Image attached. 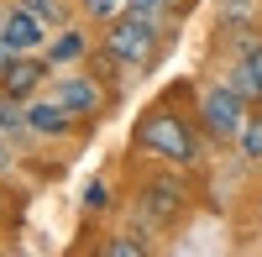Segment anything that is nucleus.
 Segmentation results:
<instances>
[{"label":"nucleus","mask_w":262,"mask_h":257,"mask_svg":"<svg viewBox=\"0 0 262 257\" xmlns=\"http://www.w3.org/2000/svg\"><path fill=\"white\" fill-rule=\"evenodd\" d=\"M205 132H200V121L184 116V111H173L168 100L158 105H147L142 121H137V132H131V147L147 158H158L163 168H194L205 158Z\"/></svg>","instance_id":"obj_1"},{"label":"nucleus","mask_w":262,"mask_h":257,"mask_svg":"<svg viewBox=\"0 0 262 257\" xmlns=\"http://www.w3.org/2000/svg\"><path fill=\"white\" fill-rule=\"evenodd\" d=\"M163 16H121L105 27L100 53L105 63H121V69H152V58L163 53Z\"/></svg>","instance_id":"obj_2"},{"label":"nucleus","mask_w":262,"mask_h":257,"mask_svg":"<svg viewBox=\"0 0 262 257\" xmlns=\"http://www.w3.org/2000/svg\"><path fill=\"white\" fill-rule=\"evenodd\" d=\"M131 205H137V221L147 231H168V226H179L189 216V184L179 174H152V179L137 184V200Z\"/></svg>","instance_id":"obj_3"},{"label":"nucleus","mask_w":262,"mask_h":257,"mask_svg":"<svg viewBox=\"0 0 262 257\" xmlns=\"http://www.w3.org/2000/svg\"><path fill=\"white\" fill-rule=\"evenodd\" d=\"M247 111H252V100L236 95L226 79H221V84H205L200 100H194V121H200V132H205L210 142H236Z\"/></svg>","instance_id":"obj_4"},{"label":"nucleus","mask_w":262,"mask_h":257,"mask_svg":"<svg viewBox=\"0 0 262 257\" xmlns=\"http://www.w3.org/2000/svg\"><path fill=\"white\" fill-rule=\"evenodd\" d=\"M53 100H58L79 126L111 116V90H100V79H90V74H63V79L53 84Z\"/></svg>","instance_id":"obj_5"},{"label":"nucleus","mask_w":262,"mask_h":257,"mask_svg":"<svg viewBox=\"0 0 262 257\" xmlns=\"http://www.w3.org/2000/svg\"><path fill=\"white\" fill-rule=\"evenodd\" d=\"M42 84H48V63H37L32 53H16L11 63H0V90L11 100H32Z\"/></svg>","instance_id":"obj_6"},{"label":"nucleus","mask_w":262,"mask_h":257,"mask_svg":"<svg viewBox=\"0 0 262 257\" xmlns=\"http://www.w3.org/2000/svg\"><path fill=\"white\" fill-rule=\"evenodd\" d=\"M0 42H11L16 53H37L42 42H48V27H42V21H37V16L16 0V6L0 16Z\"/></svg>","instance_id":"obj_7"},{"label":"nucleus","mask_w":262,"mask_h":257,"mask_svg":"<svg viewBox=\"0 0 262 257\" xmlns=\"http://www.w3.org/2000/svg\"><path fill=\"white\" fill-rule=\"evenodd\" d=\"M21 111H27V132H37V137H69V132H79V121L63 111L58 100H21Z\"/></svg>","instance_id":"obj_8"},{"label":"nucleus","mask_w":262,"mask_h":257,"mask_svg":"<svg viewBox=\"0 0 262 257\" xmlns=\"http://www.w3.org/2000/svg\"><path fill=\"white\" fill-rule=\"evenodd\" d=\"M226 84L236 95H247L252 105H262V42L252 53H242V58H231V69H226Z\"/></svg>","instance_id":"obj_9"},{"label":"nucleus","mask_w":262,"mask_h":257,"mask_svg":"<svg viewBox=\"0 0 262 257\" xmlns=\"http://www.w3.org/2000/svg\"><path fill=\"white\" fill-rule=\"evenodd\" d=\"M236 153L242 163H262V111H247L242 132H236Z\"/></svg>","instance_id":"obj_10"},{"label":"nucleus","mask_w":262,"mask_h":257,"mask_svg":"<svg viewBox=\"0 0 262 257\" xmlns=\"http://www.w3.org/2000/svg\"><path fill=\"white\" fill-rule=\"evenodd\" d=\"M84 21H95V27H111V21L131 16V0H79Z\"/></svg>","instance_id":"obj_11"},{"label":"nucleus","mask_w":262,"mask_h":257,"mask_svg":"<svg viewBox=\"0 0 262 257\" xmlns=\"http://www.w3.org/2000/svg\"><path fill=\"white\" fill-rule=\"evenodd\" d=\"M221 27H262V0H226Z\"/></svg>","instance_id":"obj_12"},{"label":"nucleus","mask_w":262,"mask_h":257,"mask_svg":"<svg viewBox=\"0 0 262 257\" xmlns=\"http://www.w3.org/2000/svg\"><path fill=\"white\" fill-rule=\"evenodd\" d=\"M21 6H27L42 27L48 32H58V27H69V6H63V0H21Z\"/></svg>","instance_id":"obj_13"},{"label":"nucleus","mask_w":262,"mask_h":257,"mask_svg":"<svg viewBox=\"0 0 262 257\" xmlns=\"http://www.w3.org/2000/svg\"><path fill=\"white\" fill-rule=\"evenodd\" d=\"M100 252H105V257H147L152 242H147V237H131V231H121V237L100 242Z\"/></svg>","instance_id":"obj_14"},{"label":"nucleus","mask_w":262,"mask_h":257,"mask_svg":"<svg viewBox=\"0 0 262 257\" xmlns=\"http://www.w3.org/2000/svg\"><path fill=\"white\" fill-rule=\"evenodd\" d=\"M79 53H84V42H79L74 32H63V37L53 42V63H69V58H79Z\"/></svg>","instance_id":"obj_15"},{"label":"nucleus","mask_w":262,"mask_h":257,"mask_svg":"<svg viewBox=\"0 0 262 257\" xmlns=\"http://www.w3.org/2000/svg\"><path fill=\"white\" fill-rule=\"evenodd\" d=\"M105 205H111V189H105V184L95 179L90 189H84V210H105Z\"/></svg>","instance_id":"obj_16"}]
</instances>
